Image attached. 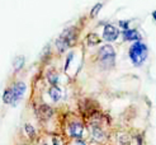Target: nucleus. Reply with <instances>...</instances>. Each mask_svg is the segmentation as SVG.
<instances>
[{
    "label": "nucleus",
    "instance_id": "nucleus-1",
    "mask_svg": "<svg viewBox=\"0 0 156 145\" xmlns=\"http://www.w3.org/2000/svg\"><path fill=\"white\" fill-rule=\"evenodd\" d=\"M147 53H149V49L140 40L135 41V43L128 50V56L135 66H141L145 63V60L147 59Z\"/></svg>",
    "mask_w": 156,
    "mask_h": 145
},
{
    "label": "nucleus",
    "instance_id": "nucleus-2",
    "mask_svg": "<svg viewBox=\"0 0 156 145\" xmlns=\"http://www.w3.org/2000/svg\"><path fill=\"white\" fill-rule=\"evenodd\" d=\"M75 38V28H69L66 31L62 32V34L57 38L56 41V47L58 49V51H65L67 47H70V45L73 43Z\"/></svg>",
    "mask_w": 156,
    "mask_h": 145
},
{
    "label": "nucleus",
    "instance_id": "nucleus-3",
    "mask_svg": "<svg viewBox=\"0 0 156 145\" xmlns=\"http://www.w3.org/2000/svg\"><path fill=\"white\" fill-rule=\"evenodd\" d=\"M99 56L100 61L108 66H112L114 64V59H115V52L111 45H105L103 47L99 49Z\"/></svg>",
    "mask_w": 156,
    "mask_h": 145
},
{
    "label": "nucleus",
    "instance_id": "nucleus-4",
    "mask_svg": "<svg viewBox=\"0 0 156 145\" xmlns=\"http://www.w3.org/2000/svg\"><path fill=\"white\" fill-rule=\"evenodd\" d=\"M26 89H27V87H26V84L23 83V82L15 83L14 85L10 88V90H12V96H13L12 106H15V104H17V103L20 101L22 97L24 96V93H26Z\"/></svg>",
    "mask_w": 156,
    "mask_h": 145
},
{
    "label": "nucleus",
    "instance_id": "nucleus-5",
    "mask_svg": "<svg viewBox=\"0 0 156 145\" xmlns=\"http://www.w3.org/2000/svg\"><path fill=\"white\" fill-rule=\"evenodd\" d=\"M117 37H118V29H117L112 24H107L104 27V31H103V38L108 42H112V41H115Z\"/></svg>",
    "mask_w": 156,
    "mask_h": 145
},
{
    "label": "nucleus",
    "instance_id": "nucleus-6",
    "mask_svg": "<svg viewBox=\"0 0 156 145\" xmlns=\"http://www.w3.org/2000/svg\"><path fill=\"white\" fill-rule=\"evenodd\" d=\"M69 134L71 135L75 139H80L83 136V125L79 122H74V124L70 125L69 127Z\"/></svg>",
    "mask_w": 156,
    "mask_h": 145
},
{
    "label": "nucleus",
    "instance_id": "nucleus-7",
    "mask_svg": "<svg viewBox=\"0 0 156 145\" xmlns=\"http://www.w3.org/2000/svg\"><path fill=\"white\" fill-rule=\"evenodd\" d=\"M123 36H124V40H127V41H138L140 40V33L136 29H129V28L124 29Z\"/></svg>",
    "mask_w": 156,
    "mask_h": 145
},
{
    "label": "nucleus",
    "instance_id": "nucleus-8",
    "mask_svg": "<svg viewBox=\"0 0 156 145\" xmlns=\"http://www.w3.org/2000/svg\"><path fill=\"white\" fill-rule=\"evenodd\" d=\"M48 94H50V97L53 99L55 102H57L58 99L61 98V89L58 88V87H51L50 88V90H48Z\"/></svg>",
    "mask_w": 156,
    "mask_h": 145
},
{
    "label": "nucleus",
    "instance_id": "nucleus-9",
    "mask_svg": "<svg viewBox=\"0 0 156 145\" xmlns=\"http://www.w3.org/2000/svg\"><path fill=\"white\" fill-rule=\"evenodd\" d=\"M3 101H4V103H6V104H12V102H13V96H12L10 88L6 89V90L4 92V94H3Z\"/></svg>",
    "mask_w": 156,
    "mask_h": 145
},
{
    "label": "nucleus",
    "instance_id": "nucleus-10",
    "mask_svg": "<svg viewBox=\"0 0 156 145\" xmlns=\"http://www.w3.org/2000/svg\"><path fill=\"white\" fill-rule=\"evenodd\" d=\"M99 42V40L95 37V34H90L89 36V38H88V43L89 45H95V43H98Z\"/></svg>",
    "mask_w": 156,
    "mask_h": 145
},
{
    "label": "nucleus",
    "instance_id": "nucleus-11",
    "mask_svg": "<svg viewBox=\"0 0 156 145\" xmlns=\"http://www.w3.org/2000/svg\"><path fill=\"white\" fill-rule=\"evenodd\" d=\"M102 9V4H97L94 8H93V10H91V17H95V14Z\"/></svg>",
    "mask_w": 156,
    "mask_h": 145
},
{
    "label": "nucleus",
    "instance_id": "nucleus-12",
    "mask_svg": "<svg viewBox=\"0 0 156 145\" xmlns=\"http://www.w3.org/2000/svg\"><path fill=\"white\" fill-rule=\"evenodd\" d=\"M26 132H28L30 136H32L34 134V129L30 126V125H26Z\"/></svg>",
    "mask_w": 156,
    "mask_h": 145
},
{
    "label": "nucleus",
    "instance_id": "nucleus-13",
    "mask_svg": "<svg viewBox=\"0 0 156 145\" xmlns=\"http://www.w3.org/2000/svg\"><path fill=\"white\" fill-rule=\"evenodd\" d=\"M119 26H121L122 28H124V29H128V22H123V20H121V22H119Z\"/></svg>",
    "mask_w": 156,
    "mask_h": 145
}]
</instances>
